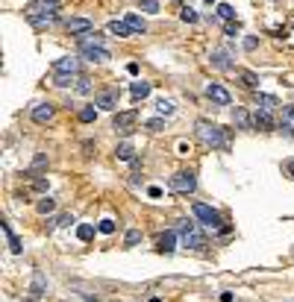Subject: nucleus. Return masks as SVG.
<instances>
[{"mask_svg":"<svg viewBox=\"0 0 294 302\" xmlns=\"http://www.w3.org/2000/svg\"><path fill=\"white\" fill-rule=\"evenodd\" d=\"M194 135H197L206 147H212V150H227V147H230L227 129H221V126L212 123V120H197V123H194Z\"/></svg>","mask_w":294,"mask_h":302,"instance_id":"1","label":"nucleus"},{"mask_svg":"<svg viewBox=\"0 0 294 302\" xmlns=\"http://www.w3.org/2000/svg\"><path fill=\"white\" fill-rule=\"evenodd\" d=\"M194 217H197L203 226H209V229H224L221 214H218L212 206H206V203H194Z\"/></svg>","mask_w":294,"mask_h":302,"instance_id":"2","label":"nucleus"},{"mask_svg":"<svg viewBox=\"0 0 294 302\" xmlns=\"http://www.w3.org/2000/svg\"><path fill=\"white\" fill-rule=\"evenodd\" d=\"M180 238H183V247H191V250H203V247H206V238H203V235L197 232V226L188 223V220L180 223Z\"/></svg>","mask_w":294,"mask_h":302,"instance_id":"3","label":"nucleus"},{"mask_svg":"<svg viewBox=\"0 0 294 302\" xmlns=\"http://www.w3.org/2000/svg\"><path fill=\"white\" fill-rule=\"evenodd\" d=\"M168 185H171V191H177V194H191V191L197 188V179H194L191 170H180V173L171 176Z\"/></svg>","mask_w":294,"mask_h":302,"instance_id":"4","label":"nucleus"},{"mask_svg":"<svg viewBox=\"0 0 294 302\" xmlns=\"http://www.w3.org/2000/svg\"><path fill=\"white\" fill-rule=\"evenodd\" d=\"M62 0H32L27 6V18H41V15H56Z\"/></svg>","mask_w":294,"mask_h":302,"instance_id":"5","label":"nucleus"},{"mask_svg":"<svg viewBox=\"0 0 294 302\" xmlns=\"http://www.w3.org/2000/svg\"><path fill=\"white\" fill-rule=\"evenodd\" d=\"M135 120H138V112H135V109H130V112H118L115 120H112V129L121 132V135H130L133 126H135Z\"/></svg>","mask_w":294,"mask_h":302,"instance_id":"6","label":"nucleus"},{"mask_svg":"<svg viewBox=\"0 0 294 302\" xmlns=\"http://www.w3.org/2000/svg\"><path fill=\"white\" fill-rule=\"evenodd\" d=\"M206 97H209L215 106H230V103H233L230 91H227L224 85H218V82H209V85H206Z\"/></svg>","mask_w":294,"mask_h":302,"instance_id":"7","label":"nucleus"},{"mask_svg":"<svg viewBox=\"0 0 294 302\" xmlns=\"http://www.w3.org/2000/svg\"><path fill=\"white\" fill-rule=\"evenodd\" d=\"M94 106H97V109H103V112H112V109H118V91H115V88H109V91H100V94L94 97Z\"/></svg>","mask_w":294,"mask_h":302,"instance_id":"8","label":"nucleus"},{"mask_svg":"<svg viewBox=\"0 0 294 302\" xmlns=\"http://www.w3.org/2000/svg\"><path fill=\"white\" fill-rule=\"evenodd\" d=\"M80 53L85 56V59H91V62H109L112 56H109V50L103 47V44H88V47H80Z\"/></svg>","mask_w":294,"mask_h":302,"instance_id":"9","label":"nucleus"},{"mask_svg":"<svg viewBox=\"0 0 294 302\" xmlns=\"http://www.w3.org/2000/svg\"><path fill=\"white\" fill-rule=\"evenodd\" d=\"M209 62H212V68H218V70H230L233 68V53L230 50H212V56H209Z\"/></svg>","mask_w":294,"mask_h":302,"instance_id":"10","label":"nucleus"},{"mask_svg":"<svg viewBox=\"0 0 294 302\" xmlns=\"http://www.w3.org/2000/svg\"><path fill=\"white\" fill-rule=\"evenodd\" d=\"M53 115H56V106H53V103H38V106H32V120H35V123H50Z\"/></svg>","mask_w":294,"mask_h":302,"instance_id":"11","label":"nucleus"},{"mask_svg":"<svg viewBox=\"0 0 294 302\" xmlns=\"http://www.w3.org/2000/svg\"><path fill=\"white\" fill-rule=\"evenodd\" d=\"M65 29H68L71 35H85V32L94 29V23H91L88 18H71V21L65 23Z\"/></svg>","mask_w":294,"mask_h":302,"instance_id":"12","label":"nucleus"},{"mask_svg":"<svg viewBox=\"0 0 294 302\" xmlns=\"http://www.w3.org/2000/svg\"><path fill=\"white\" fill-rule=\"evenodd\" d=\"M53 70H56V73H80V59H74V56L56 59V62H53Z\"/></svg>","mask_w":294,"mask_h":302,"instance_id":"13","label":"nucleus"},{"mask_svg":"<svg viewBox=\"0 0 294 302\" xmlns=\"http://www.w3.org/2000/svg\"><path fill=\"white\" fill-rule=\"evenodd\" d=\"M253 126H259V129H274L277 123H274V117H271V112H265V109H256V117H253Z\"/></svg>","mask_w":294,"mask_h":302,"instance_id":"14","label":"nucleus"},{"mask_svg":"<svg viewBox=\"0 0 294 302\" xmlns=\"http://www.w3.org/2000/svg\"><path fill=\"white\" fill-rule=\"evenodd\" d=\"M124 21L130 23V29H133L135 35H144V32H147V23H144V21L135 15V12H127V18H124Z\"/></svg>","mask_w":294,"mask_h":302,"instance_id":"15","label":"nucleus"},{"mask_svg":"<svg viewBox=\"0 0 294 302\" xmlns=\"http://www.w3.org/2000/svg\"><path fill=\"white\" fill-rule=\"evenodd\" d=\"M109 32H112V35H118V38H130V35H135V32L130 29V23H127V21H112V23H109Z\"/></svg>","mask_w":294,"mask_h":302,"instance_id":"16","label":"nucleus"},{"mask_svg":"<svg viewBox=\"0 0 294 302\" xmlns=\"http://www.w3.org/2000/svg\"><path fill=\"white\" fill-rule=\"evenodd\" d=\"M77 82H80V73H56L53 76V85H59V88H71Z\"/></svg>","mask_w":294,"mask_h":302,"instance_id":"17","label":"nucleus"},{"mask_svg":"<svg viewBox=\"0 0 294 302\" xmlns=\"http://www.w3.org/2000/svg\"><path fill=\"white\" fill-rule=\"evenodd\" d=\"M233 120L239 123V129H253V120H250V115H247L241 106H236V112H233Z\"/></svg>","mask_w":294,"mask_h":302,"instance_id":"18","label":"nucleus"},{"mask_svg":"<svg viewBox=\"0 0 294 302\" xmlns=\"http://www.w3.org/2000/svg\"><path fill=\"white\" fill-rule=\"evenodd\" d=\"M177 250V232H165L159 238V253H174Z\"/></svg>","mask_w":294,"mask_h":302,"instance_id":"19","label":"nucleus"},{"mask_svg":"<svg viewBox=\"0 0 294 302\" xmlns=\"http://www.w3.org/2000/svg\"><path fill=\"white\" fill-rule=\"evenodd\" d=\"M256 106H259V109H265V112H271V109H277V106H280V100H277L274 94H256Z\"/></svg>","mask_w":294,"mask_h":302,"instance_id":"20","label":"nucleus"},{"mask_svg":"<svg viewBox=\"0 0 294 302\" xmlns=\"http://www.w3.org/2000/svg\"><path fill=\"white\" fill-rule=\"evenodd\" d=\"M115 156H118L121 162H133V159H135V147H133L130 141H124V144H118V150H115Z\"/></svg>","mask_w":294,"mask_h":302,"instance_id":"21","label":"nucleus"},{"mask_svg":"<svg viewBox=\"0 0 294 302\" xmlns=\"http://www.w3.org/2000/svg\"><path fill=\"white\" fill-rule=\"evenodd\" d=\"M236 76L241 79L244 88H256V85H259V76H256L253 70H236Z\"/></svg>","mask_w":294,"mask_h":302,"instance_id":"22","label":"nucleus"},{"mask_svg":"<svg viewBox=\"0 0 294 302\" xmlns=\"http://www.w3.org/2000/svg\"><path fill=\"white\" fill-rule=\"evenodd\" d=\"M130 91H133V97H135V100H144V97L150 94V82H141V79H138V82H133V85H130Z\"/></svg>","mask_w":294,"mask_h":302,"instance_id":"23","label":"nucleus"},{"mask_svg":"<svg viewBox=\"0 0 294 302\" xmlns=\"http://www.w3.org/2000/svg\"><path fill=\"white\" fill-rule=\"evenodd\" d=\"M3 232H6V241H9V250H12V253H21V238H18V235L12 232V226H9V223H3Z\"/></svg>","mask_w":294,"mask_h":302,"instance_id":"24","label":"nucleus"},{"mask_svg":"<svg viewBox=\"0 0 294 302\" xmlns=\"http://www.w3.org/2000/svg\"><path fill=\"white\" fill-rule=\"evenodd\" d=\"M100 41H103V35H100L97 29H91V32L80 35V47H88V44H100Z\"/></svg>","mask_w":294,"mask_h":302,"instance_id":"25","label":"nucleus"},{"mask_svg":"<svg viewBox=\"0 0 294 302\" xmlns=\"http://www.w3.org/2000/svg\"><path fill=\"white\" fill-rule=\"evenodd\" d=\"M77 238H80V241H91V238H94V226H91V223H80V226H77Z\"/></svg>","mask_w":294,"mask_h":302,"instance_id":"26","label":"nucleus"},{"mask_svg":"<svg viewBox=\"0 0 294 302\" xmlns=\"http://www.w3.org/2000/svg\"><path fill=\"white\" fill-rule=\"evenodd\" d=\"M41 294H44V279L35 276V279H32V288H29V300H38Z\"/></svg>","mask_w":294,"mask_h":302,"instance_id":"27","label":"nucleus"},{"mask_svg":"<svg viewBox=\"0 0 294 302\" xmlns=\"http://www.w3.org/2000/svg\"><path fill=\"white\" fill-rule=\"evenodd\" d=\"M218 18H221V21H233V18H236L233 6H230V3H218Z\"/></svg>","mask_w":294,"mask_h":302,"instance_id":"28","label":"nucleus"},{"mask_svg":"<svg viewBox=\"0 0 294 302\" xmlns=\"http://www.w3.org/2000/svg\"><path fill=\"white\" fill-rule=\"evenodd\" d=\"M53 21H56V15H41V18H29V23H32V26H38V29L50 26Z\"/></svg>","mask_w":294,"mask_h":302,"instance_id":"29","label":"nucleus"},{"mask_svg":"<svg viewBox=\"0 0 294 302\" xmlns=\"http://www.w3.org/2000/svg\"><path fill=\"white\" fill-rule=\"evenodd\" d=\"M80 120H82V123H91V120H97V109H94V106H85V109H80Z\"/></svg>","mask_w":294,"mask_h":302,"instance_id":"30","label":"nucleus"},{"mask_svg":"<svg viewBox=\"0 0 294 302\" xmlns=\"http://www.w3.org/2000/svg\"><path fill=\"white\" fill-rule=\"evenodd\" d=\"M180 18H183L186 23H197V18H200V15H197V12H194L191 6H183V12H180Z\"/></svg>","mask_w":294,"mask_h":302,"instance_id":"31","label":"nucleus"},{"mask_svg":"<svg viewBox=\"0 0 294 302\" xmlns=\"http://www.w3.org/2000/svg\"><path fill=\"white\" fill-rule=\"evenodd\" d=\"M156 112H159L162 117H168V115H174V103H171V100H159V103H156Z\"/></svg>","mask_w":294,"mask_h":302,"instance_id":"32","label":"nucleus"},{"mask_svg":"<svg viewBox=\"0 0 294 302\" xmlns=\"http://www.w3.org/2000/svg\"><path fill=\"white\" fill-rule=\"evenodd\" d=\"M35 209H38V214H50V211L56 209V203H53L50 197H44V200H38V206H35Z\"/></svg>","mask_w":294,"mask_h":302,"instance_id":"33","label":"nucleus"},{"mask_svg":"<svg viewBox=\"0 0 294 302\" xmlns=\"http://www.w3.org/2000/svg\"><path fill=\"white\" fill-rule=\"evenodd\" d=\"M138 241H141V232H138V229H130V232H127V238H124V244H127V247H135Z\"/></svg>","mask_w":294,"mask_h":302,"instance_id":"34","label":"nucleus"},{"mask_svg":"<svg viewBox=\"0 0 294 302\" xmlns=\"http://www.w3.org/2000/svg\"><path fill=\"white\" fill-rule=\"evenodd\" d=\"M77 91H80V94H91V79H88V76H80Z\"/></svg>","mask_w":294,"mask_h":302,"instance_id":"35","label":"nucleus"},{"mask_svg":"<svg viewBox=\"0 0 294 302\" xmlns=\"http://www.w3.org/2000/svg\"><path fill=\"white\" fill-rule=\"evenodd\" d=\"M97 229H100L103 235H112V232H115V220H109V217H106V220H100V226H97Z\"/></svg>","mask_w":294,"mask_h":302,"instance_id":"36","label":"nucleus"},{"mask_svg":"<svg viewBox=\"0 0 294 302\" xmlns=\"http://www.w3.org/2000/svg\"><path fill=\"white\" fill-rule=\"evenodd\" d=\"M141 12H159V0H141Z\"/></svg>","mask_w":294,"mask_h":302,"instance_id":"37","label":"nucleus"},{"mask_svg":"<svg viewBox=\"0 0 294 302\" xmlns=\"http://www.w3.org/2000/svg\"><path fill=\"white\" fill-rule=\"evenodd\" d=\"M162 126H165V120H162V117H153V120H147V129H150V132H162Z\"/></svg>","mask_w":294,"mask_h":302,"instance_id":"38","label":"nucleus"},{"mask_svg":"<svg viewBox=\"0 0 294 302\" xmlns=\"http://www.w3.org/2000/svg\"><path fill=\"white\" fill-rule=\"evenodd\" d=\"M224 29H227V35H239V23H233V21H227Z\"/></svg>","mask_w":294,"mask_h":302,"instance_id":"39","label":"nucleus"},{"mask_svg":"<svg viewBox=\"0 0 294 302\" xmlns=\"http://www.w3.org/2000/svg\"><path fill=\"white\" fill-rule=\"evenodd\" d=\"M53 223H56V226H68V223H74V217H71V214H62V217H56Z\"/></svg>","mask_w":294,"mask_h":302,"instance_id":"40","label":"nucleus"},{"mask_svg":"<svg viewBox=\"0 0 294 302\" xmlns=\"http://www.w3.org/2000/svg\"><path fill=\"white\" fill-rule=\"evenodd\" d=\"M47 164V159L44 156H35V162H32V170H38V167H44Z\"/></svg>","mask_w":294,"mask_h":302,"instance_id":"41","label":"nucleus"},{"mask_svg":"<svg viewBox=\"0 0 294 302\" xmlns=\"http://www.w3.org/2000/svg\"><path fill=\"white\" fill-rule=\"evenodd\" d=\"M280 129H283V132H286L289 138H294V129H292V123H286V120H283V123H280Z\"/></svg>","mask_w":294,"mask_h":302,"instance_id":"42","label":"nucleus"},{"mask_svg":"<svg viewBox=\"0 0 294 302\" xmlns=\"http://www.w3.org/2000/svg\"><path fill=\"white\" fill-rule=\"evenodd\" d=\"M256 44H259L256 38H244V50H256Z\"/></svg>","mask_w":294,"mask_h":302,"instance_id":"43","label":"nucleus"},{"mask_svg":"<svg viewBox=\"0 0 294 302\" xmlns=\"http://www.w3.org/2000/svg\"><path fill=\"white\" fill-rule=\"evenodd\" d=\"M32 188H35V191H47V182H44V179H35Z\"/></svg>","mask_w":294,"mask_h":302,"instance_id":"44","label":"nucleus"},{"mask_svg":"<svg viewBox=\"0 0 294 302\" xmlns=\"http://www.w3.org/2000/svg\"><path fill=\"white\" fill-rule=\"evenodd\" d=\"M147 194H150V197L156 200V197H162V188H156V185H153V188H147Z\"/></svg>","mask_w":294,"mask_h":302,"instance_id":"45","label":"nucleus"},{"mask_svg":"<svg viewBox=\"0 0 294 302\" xmlns=\"http://www.w3.org/2000/svg\"><path fill=\"white\" fill-rule=\"evenodd\" d=\"M283 167H286V170H289V173H292V179H294V162H286V164H283Z\"/></svg>","mask_w":294,"mask_h":302,"instance_id":"46","label":"nucleus"},{"mask_svg":"<svg viewBox=\"0 0 294 302\" xmlns=\"http://www.w3.org/2000/svg\"><path fill=\"white\" fill-rule=\"evenodd\" d=\"M206 3H212V0H206Z\"/></svg>","mask_w":294,"mask_h":302,"instance_id":"47","label":"nucleus"}]
</instances>
